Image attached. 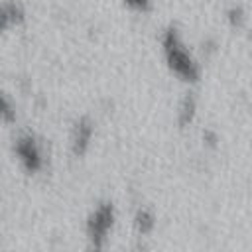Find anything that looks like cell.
Wrapping results in <instances>:
<instances>
[{
    "instance_id": "cell-10",
    "label": "cell",
    "mask_w": 252,
    "mask_h": 252,
    "mask_svg": "<svg viewBox=\"0 0 252 252\" xmlns=\"http://www.w3.org/2000/svg\"><path fill=\"white\" fill-rule=\"evenodd\" d=\"M128 8L136 10V12H148L152 8V0H122Z\"/></svg>"
},
{
    "instance_id": "cell-7",
    "label": "cell",
    "mask_w": 252,
    "mask_h": 252,
    "mask_svg": "<svg viewBox=\"0 0 252 252\" xmlns=\"http://www.w3.org/2000/svg\"><path fill=\"white\" fill-rule=\"evenodd\" d=\"M134 222H136V228H138L142 234L152 232V230H154V226H156L154 215H152V211H148V209H140V211L136 213Z\"/></svg>"
},
{
    "instance_id": "cell-6",
    "label": "cell",
    "mask_w": 252,
    "mask_h": 252,
    "mask_svg": "<svg viewBox=\"0 0 252 252\" xmlns=\"http://www.w3.org/2000/svg\"><path fill=\"white\" fill-rule=\"evenodd\" d=\"M195 112H197L195 96H193V94L183 96V100L179 102V108H177V122H179L181 126L189 124V122L195 118Z\"/></svg>"
},
{
    "instance_id": "cell-8",
    "label": "cell",
    "mask_w": 252,
    "mask_h": 252,
    "mask_svg": "<svg viewBox=\"0 0 252 252\" xmlns=\"http://www.w3.org/2000/svg\"><path fill=\"white\" fill-rule=\"evenodd\" d=\"M0 120H4V122L16 120V106H14L12 98L4 93V89H0Z\"/></svg>"
},
{
    "instance_id": "cell-9",
    "label": "cell",
    "mask_w": 252,
    "mask_h": 252,
    "mask_svg": "<svg viewBox=\"0 0 252 252\" xmlns=\"http://www.w3.org/2000/svg\"><path fill=\"white\" fill-rule=\"evenodd\" d=\"M226 20L232 24V26H240L244 22V8L240 4H232L226 8Z\"/></svg>"
},
{
    "instance_id": "cell-3",
    "label": "cell",
    "mask_w": 252,
    "mask_h": 252,
    "mask_svg": "<svg viewBox=\"0 0 252 252\" xmlns=\"http://www.w3.org/2000/svg\"><path fill=\"white\" fill-rule=\"evenodd\" d=\"M12 152L30 173H35L43 167V148L32 132H20L12 142Z\"/></svg>"
},
{
    "instance_id": "cell-1",
    "label": "cell",
    "mask_w": 252,
    "mask_h": 252,
    "mask_svg": "<svg viewBox=\"0 0 252 252\" xmlns=\"http://www.w3.org/2000/svg\"><path fill=\"white\" fill-rule=\"evenodd\" d=\"M161 49H163V57L167 67L183 81H197L201 75L199 63L195 61V57L191 55V51L185 47L181 33L177 32L175 26H167L161 32Z\"/></svg>"
},
{
    "instance_id": "cell-4",
    "label": "cell",
    "mask_w": 252,
    "mask_h": 252,
    "mask_svg": "<svg viewBox=\"0 0 252 252\" xmlns=\"http://www.w3.org/2000/svg\"><path fill=\"white\" fill-rule=\"evenodd\" d=\"M93 134H94V124L91 118L81 116L75 120L73 128H71V150L75 156L87 154V150L91 148Z\"/></svg>"
},
{
    "instance_id": "cell-2",
    "label": "cell",
    "mask_w": 252,
    "mask_h": 252,
    "mask_svg": "<svg viewBox=\"0 0 252 252\" xmlns=\"http://www.w3.org/2000/svg\"><path fill=\"white\" fill-rule=\"evenodd\" d=\"M114 224V207L112 203H100L87 220V234L91 240L89 252H102L106 244V234Z\"/></svg>"
},
{
    "instance_id": "cell-5",
    "label": "cell",
    "mask_w": 252,
    "mask_h": 252,
    "mask_svg": "<svg viewBox=\"0 0 252 252\" xmlns=\"http://www.w3.org/2000/svg\"><path fill=\"white\" fill-rule=\"evenodd\" d=\"M26 18V8L18 0H4L0 2V33L8 30L14 24L24 22Z\"/></svg>"
}]
</instances>
